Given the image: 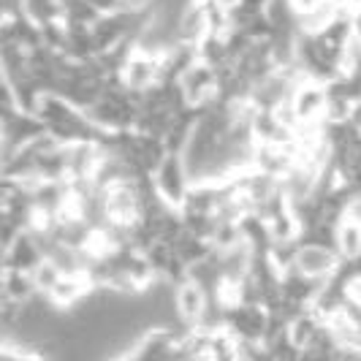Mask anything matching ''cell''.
<instances>
[{
	"mask_svg": "<svg viewBox=\"0 0 361 361\" xmlns=\"http://www.w3.org/2000/svg\"><path fill=\"white\" fill-rule=\"evenodd\" d=\"M152 185H155L158 196H161L169 207L182 209V204L188 201L190 190H193V177H190V169H188L185 158H182V155H169V158L155 169Z\"/></svg>",
	"mask_w": 361,
	"mask_h": 361,
	"instance_id": "obj_1",
	"label": "cell"
},
{
	"mask_svg": "<svg viewBox=\"0 0 361 361\" xmlns=\"http://www.w3.org/2000/svg\"><path fill=\"white\" fill-rule=\"evenodd\" d=\"M209 302H212V293L204 288L199 280H193L190 274L174 286V310H177V321L185 329L199 331L204 318H207Z\"/></svg>",
	"mask_w": 361,
	"mask_h": 361,
	"instance_id": "obj_2",
	"label": "cell"
},
{
	"mask_svg": "<svg viewBox=\"0 0 361 361\" xmlns=\"http://www.w3.org/2000/svg\"><path fill=\"white\" fill-rule=\"evenodd\" d=\"M343 267V255L331 247H321V245H299L296 250V264L293 269L305 274L315 283H329Z\"/></svg>",
	"mask_w": 361,
	"mask_h": 361,
	"instance_id": "obj_3",
	"label": "cell"
},
{
	"mask_svg": "<svg viewBox=\"0 0 361 361\" xmlns=\"http://www.w3.org/2000/svg\"><path fill=\"white\" fill-rule=\"evenodd\" d=\"M44 261H47V247H44V242H41L33 231H22V234L3 250V269H8V271L33 274Z\"/></svg>",
	"mask_w": 361,
	"mask_h": 361,
	"instance_id": "obj_4",
	"label": "cell"
},
{
	"mask_svg": "<svg viewBox=\"0 0 361 361\" xmlns=\"http://www.w3.org/2000/svg\"><path fill=\"white\" fill-rule=\"evenodd\" d=\"M38 293V286L33 274L25 271H8L3 269V302H14V305H30Z\"/></svg>",
	"mask_w": 361,
	"mask_h": 361,
	"instance_id": "obj_5",
	"label": "cell"
},
{
	"mask_svg": "<svg viewBox=\"0 0 361 361\" xmlns=\"http://www.w3.org/2000/svg\"><path fill=\"white\" fill-rule=\"evenodd\" d=\"M217 3H220V6H226V8H234V6H239L242 0H217Z\"/></svg>",
	"mask_w": 361,
	"mask_h": 361,
	"instance_id": "obj_6",
	"label": "cell"
}]
</instances>
